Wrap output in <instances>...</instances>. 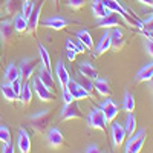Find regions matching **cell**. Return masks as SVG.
<instances>
[{
	"label": "cell",
	"mask_w": 153,
	"mask_h": 153,
	"mask_svg": "<svg viewBox=\"0 0 153 153\" xmlns=\"http://www.w3.org/2000/svg\"><path fill=\"white\" fill-rule=\"evenodd\" d=\"M149 81H150V84H152V89H153V76H152V78H150Z\"/></svg>",
	"instance_id": "48"
},
{
	"label": "cell",
	"mask_w": 153,
	"mask_h": 153,
	"mask_svg": "<svg viewBox=\"0 0 153 153\" xmlns=\"http://www.w3.org/2000/svg\"><path fill=\"white\" fill-rule=\"evenodd\" d=\"M78 72H80L83 76H87V78H91V80L98 78V72H97L95 66L91 65L89 61H81V63H80V65H78Z\"/></svg>",
	"instance_id": "19"
},
{
	"label": "cell",
	"mask_w": 153,
	"mask_h": 153,
	"mask_svg": "<svg viewBox=\"0 0 153 153\" xmlns=\"http://www.w3.org/2000/svg\"><path fill=\"white\" fill-rule=\"evenodd\" d=\"M38 80H40L49 91L54 92V87H55V80L52 76V72H51V69H48L46 66H42L40 69H38Z\"/></svg>",
	"instance_id": "13"
},
{
	"label": "cell",
	"mask_w": 153,
	"mask_h": 153,
	"mask_svg": "<svg viewBox=\"0 0 153 153\" xmlns=\"http://www.w3.org/2000/svg\"><path fill=\"white\" fill-rule=\"evenodd\" d=\"M100 109L104 112V117H106V121H107V123H112L115 118H117V115H118V112H120L118 106L110 100V97H107L103 103H101V107H100Z\"/></svg>",
	"instance_id": "10"
},
{
	"label": "cell",
	"mask_w": 153,
	"mask_h": 153,
	"mask_svg": "<svg viewBox=\"0 0 153 153\" xmlns=\"http://www.w3.org/2000/svg\"><path fill=\"white\" fill-rule=\"evenodd\" d=\"M127 138L126 129L124 126H121L120 123H112V139H113V146L115 147H120L124 144Z\"/></svg>",
	"instance_id": "11"
},
{
	"label": "cell",
	"mask_w": 153,
	"mask_h": 153,
	"mask_svg": "<svg viewBox=\"0 0 153 153\" xmlns=\"http://www.w3.org/2000/svg\"><path fill=\"white\" fill-rule=\"evenodd\" d=\"M87 123L92 129H97V130H101V132H106L107 130V121H106V117H104V112L95 107L91 110L87 117Z\"/></svg>",
	"instance_id": "2"
},
{
	"label": "cell",
	"mask_w": 153,
	"mask_h": 153,
	"mask_svg": "<svg viewBox=\"0 0 153 153\" xmlns=\"http://www.w3.org/2000/svg\"><path fill=\"white\" fill-rule=\"evenodd\" d=\"M55 76L58 78V83H60L61 89H65L66 84H68V81L71 80L69 72H68V69H66V66H65V63H63L61 60L57 61V66H55Z\"/></svg>",
	"instance_id": "14"
},
{
	"label": "cell",
	"mask_w": 153,
	"mask_h": 153,
	"mask_svg": "<svg viewBox=\"0 0 153 153\" xmlns=\"http://www.w3.org/2000/svg\"><path fill=\"white\" fill-rule=\"evenodd\" d=\"M152 76H153V61L149 63V65H146L141 71L136 74V81L144 83V81H149Z\"/></svg>",
	"instance_id": "26"
},
{
	"label": "cell",
	"mask_w": 153,
	"mask_h": 153,
	"mask_svg": "<svg viewBox=\"0 0 153 153\" xmlns=\"http://www.w3.org/2000/svg\"><path fill=\"white\" fill-rule=\"evenodd\" d=\"M42 6H43V0H37L31 14L28 17V31L26 32H35L37 31V26L40 23V16H42Z\"/></svg>",
	"instance_id": "5"
},
{
	"label": "cell",
	"mask_w": 153,
	"mask_h": 153,
	"mask_svg": "<svg viewBox=\"0 0 153 153\" xmlns=\"http://www.w3.org/2000/svg\"><path fill=\"white\" fill-rule=\"evenodd\" d=\"M146 48H147V52H149V54L153 57V40H152V38H149V40H147Z\"/></svg>",
	"instance_id": "43"
},
{
	"label": "cell",
	"mask_w": 153,
	"mask_h": 153,
	"mask_svg": "<svg viewBox=\"0 0 153 153\" xmlns=\"http://www.w3.org/2000/svg\"><path fill=\"white\" fill-rule=\"evenodd\" d=\"M63 101H65V104H68V103H72V101H75V98L72 97V94L68 91L66 87L63 89Z\"/></svg>",
	"instance_id": "40"
},
{
	"label": "cell",
	"mask_w": 153,
	"mask_h": 153,
	"mask_svg": "<svg viewBox=\"0 0 153 153\" xmlns=\"http://www.w3.org/2000/svg\"><path fill=\"white\" fill-rule=\"evenodd\" d=\"M0 91H2V94H3V98H5L6 101H9V103H14V101L19 100V97L16 95L14 89L11 87L9 83H3L2 87H0Z\"/></svg>",
	"instance_id": "30"
},
{
	"label": "cell",
	"mask_w": 153,
	"mask_h": 153,
	"mask_svg": "<svg viewBox=\"0 0 153 153\" xmlns=\"http://www.w3.org/2000/svg\"><path fill=\"white\" fill-rule=\"evenodd\" d=\"M34 5H35V3L32 2V0H23V5H22V11H20V12H22V16H23L25 19L29 17Z\"/></svg>",
	"instance_id": "34"
},
{
	"label": "cell",
	"mask_w": 153,
	"mask_h": 153,
	"mask_svg": "<svg viewBox=\"0 0 153 153\" xmlns=\"http://www.w3.org/2000/svg\"><path fill=\"white\" fill-rule=\"evenodd\" d=\"M23 0H6L5 2V11L9 16H16L19 14V11H22Z\"/></svg>",
	"instance_id": "28"
},
{
	"label": "cell",
	"mask_w": 153,
	"mask_h": 153,
	"mask_svg": "<svg viewBox=\"0 0 153 153\" xmlns=\"http://www.w3.org/2000/svg\"><path fill=\"white\" fill-rule=\"evenodd\" d=\"M32 87H34V92L37 94V97L40 98L42 101H45V103H49V101H54L57 97H55V94L52 92V91H49V89L38 80V76H35V78L32 80V84H31Z\"/></svg>",
	"instance_id": "4"
},
{
	"label": "cell",
	"mask_w": 153,
	"mask_h": 153,
	"mask_svg": "<svg viewBox=\"0 0 153 153\" xmlns=\"http://www.w3.org/2000/svg\"><path fill=\"white\" fill-rule=\"evenodd\" d=\"M146 130H139L136 135H130L129 141L126 143V153H138L141 152V149L144 147V143H146Z\"/></svg>",
	"instance_id": "3"
},
{
	"label": "cell",
	"mask_w": 153,
	"mask_h": 153,
	"mask_svg": "<svg viewBox=\"0 0 153 153\" xmlns=\"http://www.w3.org/2000/svg\"><path fill=\"white\" fill-rule=\"evenodd\" d=\"M19 101H22L23 106H28L32 101V86L28 81H25L23 86H22V92L19 95Z\"/></svg>",
	"instance_id": "23"
},
{
	"label": "cell",
	"mask_w": 153,
	"mask_h": 153,
	"mask_svg": "<svg viewBox=\"0 0 153 153\" xmlns=\"http://www.w3.org/2000/svg\"><path fill=\"white\" fill-rule=\"evenodd\" d=\"M60 118H61L63 121L83 118V112H81V109L78 107V104H76L75 101H72V103L65 104V107L61 109V115H60Z\"/></svg>",
	"instance_id": "7"
},
{
	"label": "cell",
	"mask_w": 153,
	"mask_h": 153,
	"mask_svg": "<svg viewBox=\"0 0 153 153\" xmlns=\"http://www.w3.org/2000/svg\"><path fill=\"white\" fill-rule=\"evenodd\" d=\"M84 152H86V153H94V152H95V153H98V152H100V149H98V146H89Z\"/></svg>",
	"instance_id": "45"
},
{
	"label": "cell",
	"mask_w": 153,
	"mask_h": 153,
	"mask_svg": "<svg viewBox=\"0 0 153 153\" xmlns=\"http://www.w3.org/2000/svg\"><path fill=\"white\" fill-rule=\"evenodd\" d=\"M66 89L72 94V97L75 98V101L91 98V94H89V92L86 91V89H84L80 83H76L75 80H69V81H68V84H66Z\"/></svg>",
	"instance_id": "9"
},
{
	"label": "cell",
	"mask_w": 153,
	"mask_h": 153,
	"mask_svg": "<svg viewBox=\"0 0 153 153\" xmlns=\"http://www.w3.org/2000/svg\"><path fill=\"white\" fill-rule=\"evenodd\" d=\"M46 139H48V144L54 149H60L63 144H65V138H63V133L57 129V127H52L49 129L46 133Z\"/></svg>",
	"instance_id": "12"
},
{
	"label": "cell",
	"mask_w": 153,
	"mask_h": 153,
	"mask_svg": "<svg viewBox=\"0 0 153 153\" xmlns=\"http://www.w3.org/2000/svg\"><path fill=\"white\" fill-rule=\"evenodd\" d=\"M97 92L103 97H110L112 95V89H110V83L106 80V78H95V83H94Z\"/></svg>",
	"instance_id": "21"
},
{
	"label": "cell",
	"mask_w": 153,
	"mask_h": 153,
	"mask_svg": "<svg viewBox=\"0 0 153 153\" xmlns=\"http://www.w3.org/2000/svg\"><path fill=\"white\" fill-rule=\"evenodd\" d=\"M123 107H124V110H126L127 113L135 110V97H133L130 92H126L124 100H123Z\"/></svg>",
	"instance_id": "32"
},
{
	"label": "cell",
	"mask_w": 153,
	"mask_h": 153,
	"mask_svg": "<svg viewBox=\"0 0 153 153\" xmlns=\"http://www.w3.org/2000/svg\"><path fill=\"white\" fill-rule=\"evenodd\" d=\"M76 38H78V40H80L87 49H92L94 40H92V35H91V32H89V31H86V29L76 31Z\"/></svg>",
	"instance_id": "29"
},
{
	"label": "cell",
	"mask_w": 153,
	"mask_h": 153,
	"mask_svg": "<svg viewBox=\"0 0 153 153\" xmlns=\"http://www.w3.org/2000/svg\"><path fill=\"white\" fill-rule=\"evenodd\" d=\"M42 23L45 25V26L54 29V31H61V29H65L66 26H69V25H72V23H75V22L68 20V19H65V17H60V16H54V17H49V19L42 20Z\"/></svg>",
	"instance_id": "8"
},
{
	"label": "cell",
	"mask_w": 153,
	"mask_h": 153,
	"mask_svg": "<svg viewBox=\"0 0 153 153\" xmlns=\"http://www.w3.org/2000/svg\"><path fill=\"white\" fill-rule=\"evenodd\" d=\"M149 38H152V40H153V31H150V32H149Z\"/></svg>",
	"instance_id": "47"
},
{
	"label": "cell",
	"mask_w": 153,
	"mask_h": 153,
	"mask_svg": "<svg viewBox=\"0 0 153 153\" xmlns=\"http://www.w3.org/2000/svg\"><path fill=\"white\" fill-rule=\"evenodd\" d=\"M110 42H112V48L115 51H120L126 43V37H124L123 31L118 29V28H113L112 32H110Z\"/></svg>",
	"instance_id": "17"
},
{
	"label": "cell",
	"mask_w": 153,
	"mask_h": 153,
	"mask_svg": "<svg viewBox=\"0 0 153 153\" xmlns=\"http://www.w3.org/2000/svg\"><path fill=\"white\" fill-rule=\"evenodd\" d=\"M17 147L22 153H28L31 150V138L28 135V132L25 129L19 130V136H17Z\"/></svg>",
	"instance_id": "16"
},
{
	"label": "cell",
	"mask_w": 153,
	"mask_h": 153,
	"mask_svg": "<svg viewBox=\"0 0 153 153\" xmlns=\"http://www.w3.org/2000/svg\"><path fill=\"white\" fill-rule=\"evenodd\" d=\"M143 25H144V31H147V32L153 31V16L150 19H147L146 22H143Z\"/></svg>",
	"instance_id": "41"
},
{
	"label": "cell",
	"mask_w": 153,
	"mask_h": 153,
	"mask_svg": "<svg viewBox=\"0 0 153 153\" xmlns=\"http://www.w3.org/2000/svg\"><path fill=\"white\" fill-rule=\"evenodd\" d=\"M112 48V42H110V32H104L103 37H101V40L98 42L97 48H95V52H94V57H100V55H103L106 54L107 51Z\"/></svg>",
	"instance_id": "15"
},
{
	"label": "cell",
	"mask_w": 153,
	"mask_h": 153,
	"mask_svg": "<svg viewBox=\"0 0 153 153\" xmlns=\"http://www.w3.org/2000/svg\"><path fill=\"white\" fill-rule=\"evenodd\" d=\"M80 84L86 89V91H87L89 94H91V97L94 95L95 86H94V83H92V80H91V78H87V76H83V75H81V83H80Z\"/></svg>",
	"instance_id": "35"
},
{
	"label": "cell",
	"mask_w": 153,
	"mask_h": 153,
	"mask_svg": "<svg viewBox=\"0 0 153 153\" xmlns=\"http://www.w3.org/2000/svg\"><path fill=\"white\" fill-rule=\"evenodd\" d=\"M35 66H37V60H35V58H23V60H22V65H20V68H19L22 83L31 80Z\"/></svg>",
	"instance_id": "6"
},
{
	"label": "cell",
	"mask_w": 153,
	"mask_h": 153,
	"mask_svg": "<svg viewBox=\"0 0 153 153\" xmlns=\"http://www.w3.org/2000/svg\"><path fill=\"white\" fill-rule=\"evenodd\" d=\"M54 2H55V3H58V0H54Z\"/></svg>",
	"instance_id": "49"
},
{
	"label": "cell",
	"mask_w": 153,
	"mask_h": 153,
	"mask_svg": "<svg viewBox=\"0 0 153 153\" xmlns=\"http://www.w3.org/2000/svg\"><path fill=\"white\" fill-rule=\"evenodd\" d=\"M0 141L2 143L11 141V133H9V129L6 126H0Z\"/></svg>",
	"instance_id": "36"
},
{
	"label": "cell",
	"mask_w": 153,
	"mask_h": 153,
	"mask_svg": "<svg viewBox=\"0 0 153 153\" xmlns=\"http://www.w3.org/2000/svg\"><path fill=\"white\" fill-rule=\"evenodd\" d=\"M51 120H52V115H51V110H40L34 113L32 117H29V121H31V126L32 129L38 133H45L46 129L51 124Z\"/></svg>",
	"instance_id": "1"
},
{
	"label": "cell",
	"mask_w": 153,
	"mask_h": 153,
	"mask_svg": "<svg viewBox=\"0 0 153 153\" xmlns=\"http://www.w3.org/2000/svg\"><path fill=\"white\" fill-rule=\"evenodd\" d=\"M38 54H40V58H42L43 66H46L48 69H51V57H49V54H48V49H46L42 43H38Z\"/></svg>",
	"instance_id": "33"
},
{
	"label": "cell",
	"mask_w": 153,
	"mask_h": 153,
	"mask_svg": "<svg viewBox=\"0 0 153 153\" xmlns=\"http://www.w3.org/2000/svg\"><path fill=\"white\" fill-rule=\"evenodd\" d=\"M141 3H144L146 6H153V0H139Z\"/></svg>",
	"instance_id": "46"
},
{
	"label": "cell",
	"mask_w": 153,
	"mask_h": 153,
	"mask_svg": "<svg viewBox=\"0 0 153 153\" xmlns=\"http://www.w3.org/2000/svg\"><path fill=\"white\" fill-rule=\"evenodd\" d=\"M66 51H74V52H76V54H81L80 49L76 48V45H75V42L72 40V38H68L66 40Z\"/></svg>",
	"instance_id": "39"
},
{
	"label": "cell",
	"mask_w": 153,
	"mask_h": 153,
	"mask_svg": "<svg viewBox=\"0 0 153 153\" xmlns=\"http://www.w3.org/2000/svg\"><path fill=\"white\" fill-rule=\"evenodd\" d=\"M9 84H11V87H12V89H14L16 95L19 97V95H20V92H22V86H23V84H22V80H20V78H17V80H14V81L9 83Z\"/></svg>",
	"instance_id": "38"
},
{
	"label": "cell",
	"mask_w": 153,
	"mask_h": 153,
	"mask_svg": "<svg viewBox=\"0 0 153 153\" xmlns=\"http://www.w3.org/2000/svg\"><path fill=\"white\" fill-rule=\"evenodd\" d=\"M124 129H126L127 136H130V135H133V133L136 132V118L133 117V112H129V115H127Z\"/></svg>",
	"instance_id": "31"
},
{
	"label": "cell",
	"mask_w": 153,
	"mask_h": 153,
	"mask_svg": "<svg viewBox=\"0 0 153 153\" xmlns=\"http://www.w3.org/2000/svg\"><path fill=\"white\" fill-rule=\"evenodd\" d=\"M101 3H103L109 11H112V12H115V14H120V16H124V14H127V11H126V8L118 2V0H101Z\"/></svg>",
	"instance_id": "24"
},
{
	"label": "cell",
	"mask_w": 153,
	"mask_h": 153,
	"mask_svg": "<svg viewBox=\"0 0 153 153\" xmlns=\"http://www.w3.org/2000/svg\"><path fill=\"white\" fill-rule=\"evenodd\" d=\"M66 57L69 61H74L75 57H76V52H74V51H66Z\"/></svg>",
	"instance_id": "44"
},
{
	"label": "cell",
	"mask_w": 153,
	"mask_h": 153,
	"mask_svg": "<svg viewBox=\"0 0 153 153\" xmlns=\"http://www.w3.org/2000/svg\"><path fill=\"white\" fill-rule=\"evenodd\" d=\"M87 0H68V6L72 9H80L86 5Z\"/></svg>",
	"instance_id": "37"
},
{
	"label": "cell",
	"mask_w": 153,
	"mask_h": 153,
	"mask_svg": "<svg viewBox=\"0 0 153 153\" xmlns=\"http://www.w3.org/2000/svg\"><path fill=\"white\" fill-rule=\"evenodd\" d=\"M97 26L98 28H118L120 26V17L115 16V12H112V14L100 19L97 22Z\"/></svg>",
	"instance_id": "18"
},
{
	"label": "cell",
	"mask_w": 153,
	"mask_h": 153,
	"mask_svg": "<svg viewBox=\"0 0 153 153\" xmlns=\"http://www.w3.org/2000/svg\"><path fill=\"white\" fill-rule=\"evenodd\" d=\"M92 12H94V17L95 19H103L109 14H112V11H109L103 3H101V0H94L92 2Z\"/></svg>",
	"instance_id": "22"
},
{
	"label": "cell",
	"mask_w": 153,
	"mask_h": 153,
	"mask_svg": "<svg viewBox=\"0 0 153 153\" xmlns=\"http://www.w3.org/2000/svg\"><path fill=\"white\" fill-rule=\"evenodd\" d=\"M2 152H3V153H12V152H14V146H12V143H11V141H8V143H3Z\"/></svg>",
	"instance_id": "42"
},
{
	"label": "cell",
	"mask_w": 153,
	"mask_h": 153,
	"mask_svg": "<svg viewBox=\"0 0 153 153\" xmlns=\"http://www.w3.org/2000/svg\"><path fill=\"white\" fill-rule=\"evenodd\" d=\"M12 34H14V25L11 20H5L0 23V38H2V42H9Z\"/></svg>",
	"instance_id": "20"
},
{
	"label": "cell",
	"mask_w": 153,
	"mask_h": 153,
	"mask_svg": "<svg viewBox=\"0 0 153 153\" xmlns=\"http://www.w3.org/2000/svg\"><path fill=\"white\" fill-rule=\"evenodd\" d=\"M5 81L6 83H12L14 80H17V78H20V72H19V68L14 65V63H9V65L6 66V69H5Z\"/></svg>",
	"instance_id": "27"
},
{
	"label": "cell",
	"mask_w": 153,
	"mask_h": 153,
	"mask_svg": "<svg viewBox=\"0 0 153 153\" xmlns=\"http://www.w3.org/2000/svg\"><path fill=\"white\" fill-rule=\"evenodd\" d=\"M12 25H14V31L19 32V34H23L28 31V19H25L22 16V12L16 14L14 20H12Z\"/></svg>",
	"instance_id": "25"
}]
</instances>
